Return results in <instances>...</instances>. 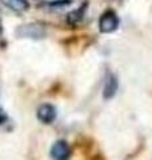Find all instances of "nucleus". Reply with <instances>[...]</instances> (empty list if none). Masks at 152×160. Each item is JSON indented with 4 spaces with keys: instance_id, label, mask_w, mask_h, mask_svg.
<instances>
[{
    "instance_id": "obj_1",
    "label": "nucleus",
    "mask_w": 152,
    "mask_h": 160,
    "mask_svg": "<svg viewBox=\"0 0 152 160\" xmlns=\"http://www.w3.org/2000/svg\"><path fill=\"white\" fill-rule=\"evenodd\" d=\"M15 33L20 39L40 40L45 38L47 31H45V27L40 23H27V24H23V26H19Z\"/></svg>"
},
{
    "instance_id": "obj_2",
    "label": "nucleus",
    "mask_w": 152,
    "mask_h": 160,
    "mask_svg": "<svg viewBox=\"0 0 152 160\" xmlns=\"http://www.w3.org/2000/svg\"><path fill=\"white\" fill-rule=\"evenodd\" d=\"M119 26V19L116 16V13L112 11H107L101 15V18L99 20V27L100 31L104 33L114 32Z\"/></svg>"
},
{
    "instance_id": "obj_3",
    "label": "nucleus",
    "mask_w": 152,
    "mask_h": 160,
    "mask_svg": "<svg viewBox=\"0 0 152 160\" xmlns=\"http://www.w3.org/2000/svg\"><path fill=\"white\" fill-rule=\"evenodd\" d=\"M71 156V148L65 140H58L51 147V158L53 160H68Z\"/></svg>"
},
{
    "instance_id": "obj_4",
    "label": "nucleus",
    "mask_w": 152,
    "mask_h": 160,
    "mask_svg": "<svg viewBox=\"0 0 152 160\" xmlns=\"http://www.w3.org/2000/svg\"><path fill=\"white\" fill-rule=\"evenodd\" d=\"M36 115H38V119L43 124H51V123L55 122L58 112H56V108H55L52 104L45 103V104H42V106L38 108Z\"/></svg>"
},
{
    "instance_id": "obj_5",
    "label": "nucleus",
    "mask_w": 152,
    "mask_h": 160,
    "mask_svg": "<svg viewBox=\"0 0 152 160\" xmlns=\"http://www.w3.org/2000/svg\"><path fill=\"white\" fill-rule=\"evenodd\" d=\"M116 89H118V80L114 76L112 73H108L107 79L104 83V91H103V96L105 99H111L115 96Z\"/></svg>"
},
{
    "instance_id": "obj_6",
    "label": "nucleus",
    "mask_w": 152,
    "mask_h": 160,
    "mask_svg": "<svg viewBox=\"0 0 152 160\" xmlns=\"http://www.w3.org/2000/svg\"><path fill=\"white\" fill-rule=\"evenodd\" d=\"M0 2L9 9L16 11V12H24L29 8L28 0H0Z\"/></svg>"
},
{
    "instance_id": "obj_7",
    "label": "nucleus",
    "mask_w": 152,
    "mask_h": 160,
    "mask_svg": "<svg viewBox=\"0 0 152 160\" xmlns=\"http://www.w3.org/2000/svg\"><path fill=\"white\" fill-rule=\"evenodd\" d=\"M84 9H85V6L80 7L78 9H75V11H72L71 13H68L67 22L69 24H72V26H76L78 23H80L82 22V19H83V16H84Z\"/></svg>"
},
{
    "instance_id": "obj_8",
    "label": "nucleus",
    "mask_w": 152,
    "mask_h": 160,
    "mask_svg": "<svg viewBox=\"0 0 152 160\" xmlns=\"http://www.w3.org/2000/svg\"><path fill=\"white\" fill-rule=\"evenodd\" d=\"M6 119H7V116H6V113H4L2 109H0V124H3L4 122H6Z\"/></svg>"
}]
</instances>
